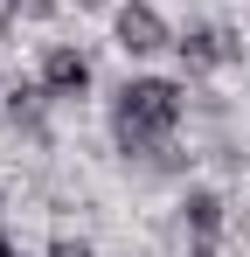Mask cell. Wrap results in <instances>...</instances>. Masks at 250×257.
Wrapping results in <instances>:
<instances>
[{
	"label": "cell",
	"mask_w": 250,
	"mask_h": 257,
	"mask_svg": "<svg viewBox=\"0 0 250 257\" xmlns=\"http://www.w3.org/2000/svg\"><path fill=\"white\" fill-rule=\"evenodd\" d=\"M188 84L181 77H125L111 90V146L125 167H153V153L174 146V132L188 118Z\"/></svg>",
	"instance_id": "obj_1"
},
{
	"label": "cell",
	"mask_w": 250,
	"mask_h": 257,
	"mask_svg": "<svg viewBox=\"0 0 250 257\" xmlns=\"http://www.w3.org/2000/svg\"><path fill=\"white\" fill-rule=\"evenodd\" d=\"M174 56H181V70H188V77H215V70L243 63V35H236V28H208V21H188V28L174 35Z\"/></svg>",
	"instance_id": "obj_3"
},
{
	"label": "cell",
	"mask_w": 250,
	"mask_h": 257,
	"mask_svg": "<svg viewBox=\"0 0 250 257\" xmlns=\"http://www.w3.org/2000/svg\"><path fill=\"white\" fill-rule=\"evenodd\" d=\"M181 257H222V236H188V250Z\"/></svg>",
	"instance_id": "obj_7"
},
{
	"label": "cell",
	"mask_w": 250,
	"mask_h": 257,
	"mask_svg": "<svg viewBox=\"0 0 250 257\" xmlns=\"http://www.w3.org/2000/svg\"><path fill=\"white\" fill-rule=\"evenodd\" d=\"M0 209H7V195H0Z\"/></svg>",
	"instance_id": "obj_10"
},
{
	"label": "cell",
	"mask_w": 250,
	"mask_h": 257,
	"mask_svg": "<svg viewBox=\"0 0 250 257\" xmlns=\"http://www.w3.org/2000/svg\"><path fill=\"white\" fill-rule=\"evenodd\" d=\"M77 7H104V0H77Z\"/></svg>",
	"instance_id": "obj_9"
},
{
	"label": "cell",
	"mask_w": 250,
	"mask_h": 257,
	"mask_svg": "<svg viewBox=\"0 0 250 257\" xmlns=\"http://www.w3.org/2000/svg\"><path fill=\"white\" fill-rule=\"evenodd\" d=\"M35 77H42V90L56 104H77V97H90V56L77 42H49L42 63H35Z\"/></svg>",
	"instance_id": "obj_4"
},
{
	"label": "cell",
	"mask_w": 250,
	"mask_h": 257,
	"mask_svg": "<svg viewBox=\"0 0 250 257\" xmlns=\"http://www.w3.org/2000/svg\"><path fill=\"white\" fill-rule=\"evenodd\" d=\"M174 215H181V229H188V236H222L229 202H222V188H181Z\"/></svg>",
	"instance_id": "obj_5"
},
{
	"label": "cell",
	"mask_w": 250,
	"mask_h": 257,
	"mask_svg": "<svg viewBox=\"0 0 250 257\" xmlns=\"http://www.w3.org/2000/svg\"><path fill=\"white\" fill-rule=\"evenodd\" d=\"M42 104H56V97L42 90V77H28V84H14L7 97H0L7 125H14V132H28V139H42Z\"/></svg>",
	"instance_id": "obj_6"
},
{
	"label": "cell",
	"mask_w": 250,
	"mask_h": 257,
	"mask_svg": "<svg viewBox=\"0 0 250 257\" xmlns=\"http://www.w3.org/2000/svg\"><path fill=\"white\" fill-rule=\"evenodd\" d=\"M174 21H167L153 0H118L111 7V42L132 56V63H146V56H160V49H174Z\"/></svg>",
	"instance_id": "obj_2"
},
{
	"label": "cell",
	"mask_w": 250,
	"mask_h": 257,
	"mask_svg": "<svg viewBox=\"0 0 250 257\" xmlns=\"http://www.w3.org/2000/svg\"><path fill=\"white\" fill-rule=\"evenodd\" d=\"M0 257H21V250H14V236H7V229H0Z\"/></svg>",
	"instance_id": "obj_8"
}]
</instances>
